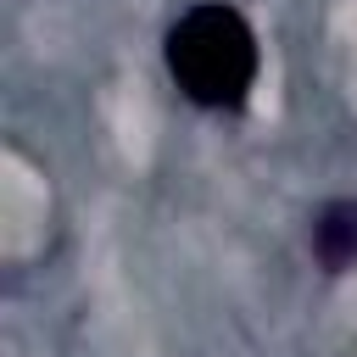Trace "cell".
Here are the masks:
<instances>
[{
    "mask_svg": "<svg viewBox=\"0 0 357 357\" xmlns=\"http://www.w3.org/2000/svg\"><path fill=\"white\" fill-rule=\"evenodd\" d=\"M167 73L206 112L245 106L251 84H257V33H251V22L223 0L190 6L167 28Z\"/></svg>",
    "mask_w": 357,
    "mask_h": 357,
    "instance_id": "1",
    "label": "cell"
},
{
    "mask_svg": "<svg viewBox=\"0 0 357 357\" xmlns=\"http://www.w3.org/2000/svg\"><path fill=\"white\" fill-rule=\"evenodd\" d=\"M312 257L324 273L357 268V201H329L312 218Z\"/></svg>",
    "mask_w": 357,
    "mask_h": 357,
    "instance_id": "2",
    "label": "cell"
}]
</instances>
